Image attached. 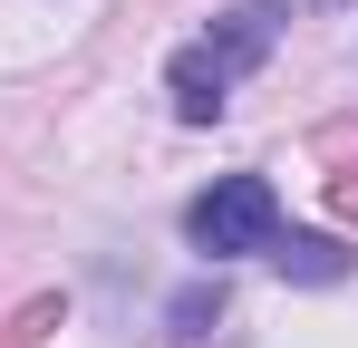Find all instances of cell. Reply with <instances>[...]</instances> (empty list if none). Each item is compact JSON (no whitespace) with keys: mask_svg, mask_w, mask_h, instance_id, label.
Returning <instances> with one entry per match:
<instances>
[{"mask_svg":"<svg viewBox=\"0 0 358 348\" xmlns=\"http://www.w3.org/2000/svg\"><path fill=\"white\" fill-rule=\"evenodd\" d=\"M281 0H252V10H233V20H213L194 49H175V68H165V87H175V116L184 126H213L223 116V97H233V78H252L262 58H271V39H281Z\"/></svg>","mask_w":358,"mask_h":348,"instance_id":"cell-1","label":"cell"},{"mask_svg":"<svg viewBox=\"0 0 358 348\" xmlns=\"http://www.w3.org/2000/svg\"><path fill=\"white\" fill-rule=\"evenodd\" d=\"M271 232H281V194H271V174H213V184L184 203V242H194L203 261L271 252Z\"/></svg>","mask_w":358,"mask_h":348,"instance_id":"cell-2","label":"cell"},{"mask_svg":"<svg viewBox=\"0 0 358 348\" xmlns=\"http://www.w3.org/2000/svg\"><path fill=\"white\" fill-rule=\"evenodd\" d=\"M271 261H281L291 281H310V290L349 281V242H339V232H271Z\"/></svg>","mask_w":358,"mask_h":348,"instance_id":"cell-3","label":"cell"},{"mask_svg":"<svg viewBox=\"0 0 358 348\" xmlns=\"http://www.w3.org/2000/svg\"><path fill=\"white\" fill-rule=\"evenodd\" d=\"M165 319H175V339H203V329L223 319V281H194V290H175V310H165Z\"/></svg>","mask_w":358,"mask_h":348,"instance_id":"cell-4","label":"cell"},{"mask_svg":"<svg viewBox=\"0 0 358 348\" xmlns=\"http://www.w3.org/2000/svg\"><path fill=\"white\" fill-rule=\"evenodd\" d=\"M329 194H339V213H349V223H358V165L339 174V184H329Z\"/></svg>","mask_w":358,"mask_h":348,"instance_id":"cell-5","label":"cell"},{"mask_svg":"<svg viewBox=\"0 0 358 348\" xmlns=\"http://www.w3.org/2000/svg\"><path fill=\"white\" fill-rule=\"evenodd\" d=\"M281 10H291V20H300V10H329V0H281Z\"/></svg>","mask_w":358,"mask_h":348,"instance_id":"cell-6","label":"cell"}]
</instances>
